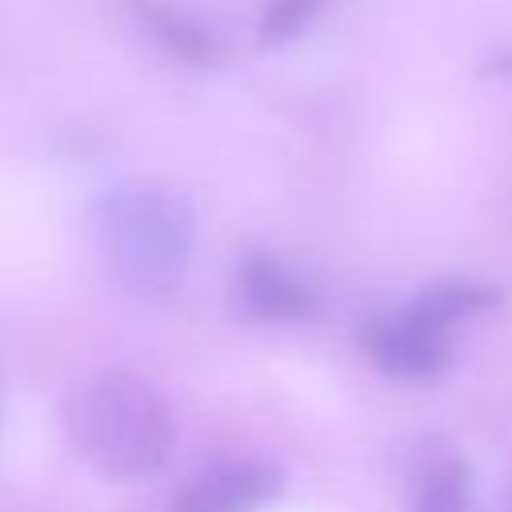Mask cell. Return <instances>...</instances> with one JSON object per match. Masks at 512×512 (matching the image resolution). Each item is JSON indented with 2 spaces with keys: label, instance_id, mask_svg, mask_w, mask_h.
<instances>
[{
  "label": "cell",
  "instance_id": "obj_1",
  "mask_svg": "<svg viewBox=\"0 0 512 512\" xmlns=\"http://www.w3.org/2000/svg\"><path fill=\"white\" fill-rule=\"evenodd\" d=\"M92 232L108 272L136 296H168L192 264V204L164 184H120L92 204Z\"/></svg>",
  "mask_w": 512,
  "mask_h": 512
},
{
  "label": "cell",
  "instance_id": "obj_2",
  "mask_svg": "<svg viewBox=\"0 0 512 512\" xmlns=\"http://www.w3.org/2000/svg\"><path fill=\"white\" fill-rule=\"evenodd\" d=\"M72 444L108 480H140L168 460L172 416L160 392L132 372L88 380L68 412Z\"/></svg>",
  "mask_w": 512,
  "mask_h": 512
},
{
  "label": "cell",
  "instance_id": "obj_3",
  "mask_svg": "<svg viewBox=\"0 0 512 512\" xmlns=\"http://www.w3.org/2000/svg\"><path fill=\"white\" fill-rule=\"evenodd\" d=\"M280 468L264 460H220L172 496L168 512H256L280 492Z\"/></svg>",
  "mask_w": 512,
  "mask_h": 512
},
{
  "label": "cell",
  "instance_id": "obj_4",
  "mask_svg": "<svg viewBox=\"0 0 512 512\" xmlns=\"http://www.w3.org/2000/svg\"><path fill=\"white\" fill-rule=\"evenodd\" d=\"M364 352L396 380H432L448 364V340L444 332L412 320L408 312L376 320L364 332Z\"/></svg>",
  "mask_w": 512,
  "mask_h": 512
},
{
  "label": "cell",
  "instance_id": "obj_5",
  "mask_svg": "<svg viewBox=\"0 0 512 512\" xmlns=\"http://www.w3.org/2000/svg\"><path fill=\"white\" fill-rule=\"evenodd\" d=\"M236 284L248 312L264 320H308L316 312V292L268 252H248L236 272Z\"/></svg>",
  "mask_w": 512,
  "mask_h": 512
},
{
  "label": "cell",
  "instance_id": "obj_6",
  "mask_svg": "<svg viewBox=\"0 0 512 512\" xmlns=\"http://www.w3.org/2000/svg\"><path fill=\"white\" fill-rule=\"evenodd\" d=\"M124 8L172 60H184L196 68L216 60V36L172 0H124Z\"/></svg>",
  "mask_w": 512,
  "mask_h": 512
},
{
  "label": "cell",
  "instance_id": "obj_7",
  "mask_svg": "<svg viewBox=\"0 0 512 512\" xmlns=\"http://www.w3.org/2000/svg\"><path fill=\"white\" fill-rule=\"evenodd\" d=\"M500 304V288L496 284H484V280H440L432 288H424L412 304H408V316L436 328V332H448L456 320H472L488 308Z\"/></svg>",
  "mask_w": 512,
  "mask_h": 512
},
{
  "label": "cell",
  "instance_id": "obj_8",
  "mask_svg": "<svg viewBox=\"0 0 512 512\" xmlns=\"http://www.w3.org/2000/svg\"><path fill=\"white\" fill-rule=\"evenodd\" d=\"M412 512H472L468 468L452 452H436L416 468Z\"/></svg>",
  "mask_w": 512,
  "mask_h": 512
},
{
  "label": "cell",
  "instance_id": "obj_9",
  "mask_svg": "<svg viewBox=\"0 0 512 512\" xmlns=\"http://www.w3.org/2000/svg\"><path fill=\"white\" fill-rule=\"evenodd\" d=\"M328 8V0H268L256 24V40L264 48H280L292 44L300 32H308L316 24V16Z\"/></svg>",
  "mask_w": 512,
  "mask_h": 512
},
{
  "label": "cell",
  "instance_id": "obj_10",
  "mask_svg": "<svg viewBox=\"0 0 512 512\" xmlns=\"http://www.w3.org/2000/svg\"><path fill=\"white\" fill-rule=\"evenodd\" d=\"M496 68H500V72H508V76H512V52H508V56H500V64H496Z\"/></svg>",
  "mask_w": 512,
  "mask_h": 512
},
{
  "label": "cell",
  "instance_id": "obj_11",
  "mask_svg": "<svg viewBox=\"0 0 512 512\" xmlns=\"http://www.w3.org/2000/svg\"><path fill=\"white\" fill-rule=\"evenodd\" d=\"M508 512H512V504H508Z\"/></svg>",
  "mask_w": 512,
  "mask_h": 512
}]
</instances>
